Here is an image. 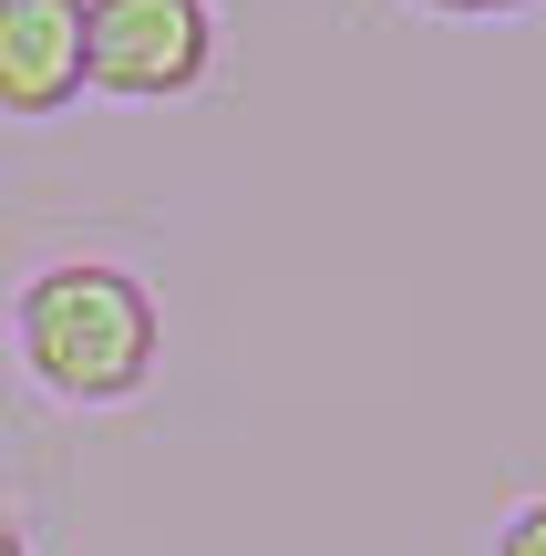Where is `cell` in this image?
I'll return each mask as SVG.
<instances>
[{
  "label": "cell",
  "mask_w": 546,
  "mask_h": 556,
  "mask_svg": "<svg viewBox=\"0 0 546 556\" xmlns=\"http://www.w3.org/2000/svg\"><path fill=\"white\" fill-rule=\"evenodd\" d=\"M11 340L21 371L62 402H124L155 371V299L135 268L114 258H62L11 299Z\"/></svg>",
  "instance_id": "1"
},
{
  "label": "cell",
  "mask_w": 546,
  "mask_h": 556,
  "mask_svg": "<svg viewBox=\"0 0 546 556\" xmlns=\"http://www.w3.org/2000/svg\"><path fill=\"white\" fill-rule=\"evenodd\" d=\"M217 62V11L206 0H82V83L103 93H186Z\"/></svg>",
  "instance_id": "2"
},
{
  "label": "cell",
  "mask_w": 546,
  "mask_h": 556,
  "mask_svg": "<svg viewBox=\"0 0 546 556\" xmlns=\"http://www.w3.org/2000/svg\"><path fill=\"white\" fill-rule=\"evenodd\" d=\"M82 93V0H0V114H62Z\"/></svg>",
  "instance_id": "3"
},
{
  "label": "cell",
  "mask_w": 546,
  "mask_h": 556,
  "mask_svg": "<svg viewBox=\"0 0 546 556\" xmlns=\"http://www.w3.org/2000/svg\"><path fill=\"white\" fill-rule=\"evenodd\" d=\"M495 556H546V495H526L506 526H495Z\"/></svg>",
  "instance_id": "4"
},
{
  "label": "cell",
  "mask_w": 546,
  "mask_h": 556,
  "mask_svg": "<svg viewBox=\"0 0 546 556\" xmlns=\"http://www.w3.org/2000/svg\"><path fill=\"white\" fill-rule=\"evenodd\" d=\"M433 11H526V0H433Z\"/></svg>",
  "instance_id": "5"
},
{
  "label": "cell",
  "mask_w": 546,
  "mask_h": 556,
  "mask_svg": "<svg viewBox=\"0 0 546 556\" xmlns=\"http://www.w3.org/2000/svg\"><path fill=\"white\" fill-rule=\"evenodd\" d=\"M0 556H31V546H21V526H11V516H0Z\"/></svg>",
  "instance_id": "6"
}]
</instances>
